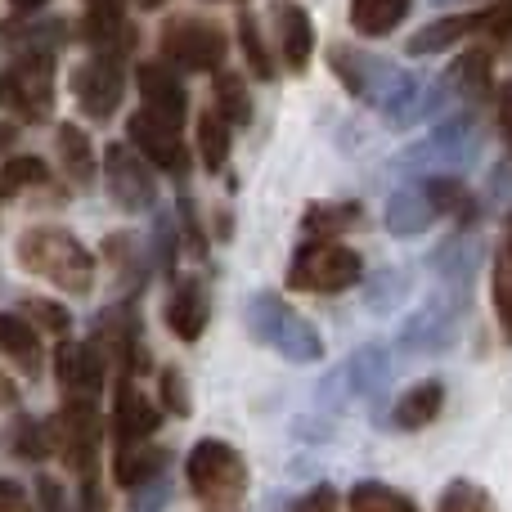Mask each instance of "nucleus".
<instances>
[{"instance_id": "obj_1", "label": "nucleus", "mask_w": 512, "mask_h": 512, "mask_svg": "<svg viewBox=\"0 0 512 512\" xmlns=\"http://www.w3.org/2000/svg\"><path fill=\"white\" fill-rule=\"evenodd\" d=\"M18 265L27 274L59 283L63 292H90V283H95V261L81 248L77 234L63 225H32L18 239Z\"/></svg>"}, {"instance_id": "obj_2", "label": "nucleus", "mask_w": 512, "mask_h": 512, "mask_svg": "<svg viewBox=\"0 0 512 512\" xmlns=\"http://www.w3.org/2000/svg\"><path fill=\"white\" fill-rule=\"evenodd\" d=\"M189 490H194L203 512H243L248 499V468H243L239 450L225 441H198L185 463Z\"/></svg>"}, {"instance_id": "obj_3", "label": "nucleus", "mask_w": 512, "mask_h": 512, "mask_svg": "<svg viewBox=\"0 0 512 512\" xmlns=\"http://www.w3.org/2000/svg\"><path fill=\"white\" fill-rule=\"evenodd\" d=\"M162 59L176 63V68H189V72H216L225 63V54H230V36H225L221 23H212V18H171L167 27H162Z\"/></svg>"}, {"instance_id": "obj_4", "label": "nucleus", "mask_w": 512, "mask_h": 512, "mask_svg": "<svg viewBox=\"0 0 512 512\" xmlns=\"http://www.w3.org/2000/svg\"><path fill=\"white\" fill-rule=\"evenodd\" d=\"M360 274H364L360 252L346 248V243H310L288 265V283L297 292H342L355 288Z\"/></svg>"}, {"instance_id": "obj_5", "label": "nucleus", "mask_w": 512, "mask_h": 512, "mask_svg": "<svg viewBox=\"0 0 512 512\" xmlns=\"http://www.w3.org/2000/svg\"><path fill=\"white\" fill-rule=\"evenodd\" d=\"M248 319H252V333L261 342H270L274 351H283L288 360H319L324 355L319 333L292 306H283L279 297H256L248 306Z\"/></svg>"}, {"instance_id": "obj_6", "label": "nucleus", "mask_w": 512, "mask_h": 512, "mask_svg": "<svg viewBox=\"0 0 512 512\" xmlns=\"http://www.w3.org/2000/svg\"><path fill=\"white\" fill-rule=\"evenodd\" d=\"M54 445H59L63 463L77 472L95 468V450H99V414L95 400H77L68 396V405L59 409V423H54Z\"/></svg>"}, {"instance_id": "obj_7", "label": "nucleus", "mask_w": 512, "mask_h": 512, "mask_svg": "<svg viewBox=\"0 0 512 512\" xmlns=\"http://www.w3.org/2000/svg\"><path fill=\"white\" fill-rule=\"evenodd\" d=\"M104 185H108V194H113V203L126 207V212H144V207H153V194H158L153 171L144 167L140 153L126 149V144H113V149H108Z\"/></svg>"}, {"instance_id": "obj_8", "label": "nucleus", "mask_w": 512, "mask_h": 512, "mask_svg": "<svg viewBox=\"0 0 512 512\" xmlns=\"http://www.w3.org/2000/svg\"><path fill=\"white\" fill-rule=\"evenodd\" d=\"M9 95L23 117H45L54 99V59L50 50H27L9 68Z\"/></svg>"}, {"instance_id": "obj_9", "label": "nucleus", "mask_w": 512, "mask_h": 512, "mask_svg": "<svg viewBox=\"0 0 512 512\" xmlns=\"http://www.w3.org/2000/svg\"><path fill=\"white\" fill-rule=\"evenodd\" d=\"M126 131H131V144L149 158V167H162V171H171V176H185L189 171V149H185V140H180V131L176 126H167V122H158L153 113H131V122H126Z\"/></svg>"}, {"instance_id": "obj_10", "label": "nucleus", "mask_w": 512, "mask_h": 512, "mask_svg": "<svg viewBox=\"0 0 512 512\" xmlns=\"http://www.w3.org/2000/svg\"><path fill=\"white\" fill-rule=\"evenodd\" d=\"M72 90H77V104L95 122H104V117L117 113V99H122V63L108 59V54H95L72 72Z\"/></svg>"}, {"instance_id": "obj_11", "label": "nucleus", "mask_w": 512, "mask_h": 512, "mask_svg": "<svg viewBox=\"0 0 512 512\" xmlns=\"http://www.w3.org/2000/svg\"><path fill=\"white\" fill-rule=\"evenodd\" d=\"M135 81H140V99H144V113H153L158 122L176 126L185 122L189 104H185V86H180V77L167 68V63H140V72H135Z\"/></svg>"}, {"instance_id": "obj_12", "label": "nucleus", "mask_w": 512, "mask_h": 512, "mask_svg": "<svg viewBox=\"0 0 512 512\" xmlns=\"http://www.w3.org/2000/svg\"><path fill=\"white\" fill-rule=\"evenodd\" d=\"M158 423H162L158 405H153V400L144 396L135 382L122 378V387H117V400H113V432H117V445H140V441H149Z\"/></svg>"}, {"instance_id": "obj_13", "label": "nucleus", "mask_w": 512, "mask_h": 512, "mask_svg": "<svg viewBox=\"0 0 512 512\" xmlns=\"http://www.w3.org/2000/svg\"><path fill=\"white\" fill-rule=\"evenodd\" d=\"M54 373L68 387V396H77V400H95L99 387H104V360H99V351L77 346V342H63L54 351Z\"/></svg>"}, {"instance_id": "obj_14", "label": "nucleus", "mask_w": 512, "mask_h": 512, "mask_svg": "<svg viewBox=\"0 0 512 512\" xmlns=\"http://www.w3.org/2000/svg\"><path fill=\"white\" fill-rule=\"evenodd\" d=\"M274 36H279V54L288 68H306L310 54H315V23H310V14L301 5H292V0H279L274 5Z\"/></svg>"}, {"instance_id": "obj_15", "label": "nucleus", "mask_w": 512, "mask_h": 512, "mask_svg": "<svg viewBox=\"0 0 512 512\" xmlns=\"http://www.w3.org/2000/svg\"><path fill=\"white\" fill-rule=\"evenodd\" d=\"M207 292L198 288V279H185L171 288V301H167V328L180 337V342H198L207 328Z\"/></svg>"}, {"instance_id": "obj_16", "label": "nucleus", "mask_w": 512, "mask_h": 512, "mask_svg": "<svg viewBox=\"0 0 512 512\" xmlns=\"http://www.w3.org/2000/svg\"><path fill=\"white\" fill-rule=\"evenodd\" d=\"M0 355H5V360H14L27 378H36V373H41V337H36L32 319L18 315V310H14V315H0Z\"/></svg>"}, {"instance_id": "obj_17", "label": "nucleus", "mask_w": 512, "mask_h": 512, "mask_svg": "<svg viewBox=\"0 0 512 512\" xmlns=\"http://www.w3.org/2000/svg\"><path fill=\"white\" fill-rule=\"evenodd\" d=\"M54 153H59V167L68 171L72 185H90L95 180V144H90V135L81 126L63 122L54 131Z\"/></svg>"}, {"instance_id": "obj_18", "label": "nucleus", "mask_w": 512, "mask_h": 512, "mask_svg": "<svg viewBox=\"0 0 512 512\" xmlns=\"http://www.w3.org/2000/svg\"><path fill=\"white\" fill-rule=\"evenodd\" d=\"M162 468H167V454L140 441V445H122V450H117L113 477H117V486L140 490V486H149L153 477H162Z\"/></svg>"}, {"instance_id": "obj_19", "label": "nucleus", "mask_w": 512, "mask_h": 512, "mask_svg": "<svg viewBox=\"0 0 512 512\" xmlns=\"http://www.w3.org/2000/svg\"><path fill=\"white\" fill-rule=\"evenodd\" d=\"M414 0H351V27L360 36H391Z\"/></svg>"}, {"instance_id": "obj_20", "label": "nucleus", "mask_w": 512, "mask_h": 512, "mask_svg": "<svg viewBox=\"0 0 512 512\" xmlns=\"http://www.w3.org/2000/svg\"><path fill=\"white\" fill-rule=\"evenodd\" d=\"M355 221H360L355 203H315V207H306V221H301V230H306L310 243H337V234L351 230Z\"/></svg>"}, {"instance_id": "obj_21", "label": "nucleus", "mask_w": 512, "mask_h": 512, "mask_svg": "<svg viewBox=\"0 0 512 512\" xmlns=\"http://www.w3.org/2000/svg\"><path fill=\"white\" fill-rule=\"evenodd\" d=\"M441 405H445L441 382H418L414 391H405V396H400L396 423L405 427V432H414V427H427L436 414H441Z\"/></svg>"}, {"instance_id": "obj_22", "label": "nucleus", "mask_w": 512, "mask_h": 512, "mask_svg": "<svg viewBox=\"0 0 512 512\" xmlns=\"http://www.w3.org/2000/svg\"><path fill=\"white\" fill-rule=\"evenodd\" d=\"M477 14H454V18H436L432 27H423V32H414V41H409V54H436V50H450L454 41H463L468 32H477Z\"/></svg>"}, {"instance_id": "obj_23", "label": "nucleus", "mask_w": 512, "mask_h": 512, "mask_svg": "<svg viewBox=\"0 0 512 512\" xmlns=\"http://www.w3.org/2000/svg\"><path fill=\"white\" fill-rule=\"evenodd\" d=\"M490 292H495V315H499V324H504V337L512 342V221L504 225V239H499Z\"/></svg>"}, {"instance_id": "obj_24", "label": "nucleus", "mask_w": 512, "mask_h": 512, "mask_svg": "<svg viewBox=\"0 0 512 512\" xmlns=\"http://www.w3.org/2000/svg\"><path fill=\"white\" fill-rule=\"evenodd\" d=\"M436 216V203H432V194L427 189H409V194H396L391 198V207H387V225L396 234H414V230H427V221Z\"/></svg>"}, {"instance_id": "obj_25", "label": "nucleus", "mask_w": 512, "mask_h": 512, "mask_svg": "<svg viewBox=\"0 0 512 512\" xmlns=\"http://www.w3.org/2000/svg\"><path fill=\"white\" fill-rule=\"evenodd\" d=\"M351 512H418V504L396 486H382V481H360L351 490Z\"/></svg>"}, {"instance_id": "obj_26", "label": "nucleus", "mask_w": 512, "mask_h": 512, "mask_svg": "<svg viewBox=\"0 0 512 512\" xmlns=\"http://www.w3.org/2000/svg\"><path fill=\"white\" fill-rule=\"evenodd\" d=\"M198 153H203L207 171H221L225 158H230V122L221 113H198Z\"/></svg>"}, {"instance_id": "obj_27", "label": "nucleus", "mask_w": 512, "mask_h": 512, "mask_svg": "<svg viewBox=\"0 0 512 512\" xmlns=\"http://www.w3.org/2000/svg\"><path fill=\"white\" fill-rule=\"evenodd\" d=\"M50 180L41 158H5L0 167V194H27V189H41Z\"/></svg>"}, {"instance_id": "obj_28", "label": "nucleus", "mask_w": 512, "mask_h": 512, "mask_svg": "<svg viewBox=\"0 0 512 512\" xmlns=\"http://www.w3.org/2000/svg\"><path fill=\"white\" fill-rule=\"evenodd\" d=\"M216 113L225 117V122H248L252 117V99H248V90H243V81L239 77H230V72H221L216 77Z\"/></svg>"}, {"instance_id": "obj_29", "label": "nucleus", "mask_w": 512, "mask_h": 512, "mask_svg": "<svg viewBox=\"0 0 512 512\" xmlns=\"http://www.w3.org/2000/svg\"><path fill=\"white\" fill-rule=\"evenodd\" d=\"M436 512H499V508L481 486H472V481H454V486L441 495Z\"/></svg>"}, {"instance_id": "obj_30", "label": "nucleus", "mask_w": 512, "mask_h": 512, "mask_svg": "<svg viewBox=\"0 0 512 512\" xmlns=\"http://www.w3.org/2000/svg\"><path fill=\"white\" fill-rule=\"evenodd\" d=\"M239 41H243V50H248V63H252V72L256 77H270V54H265V45H261V32H256V18L252 14H243V23H239Z\"/></svg>"}, {"instance_id": "obj_31", "label": "nucleus", "mask_w": 512, "mask_h": 512, "mask_svg": "<svg viewBox=\"0 0 512 512\" xmlns=\"http://www.w3.org/2000/svg\"><path fill=\"white\" fill-rule=\"evenodd\" d=\"M23 310H27V315H36V324H41L45 333H68V324H72V319H68V310H63V306H54V301H45V297L23 301ZM36 324H32V328H36Z\"/></svg>"}, {"instance_id": "obj_32", "label": "nucleus", "mask_w": 512, "mask_h": 512, "mask_svg": "<svg viewBox=\"0 0 512 512\" xmlns=\"http://www.w3.org/2000/svg\"><path fill=\"white\" fill-rule=\"evenodd\" d=\"M337 508H342V499H337L333 486H315L292 504V512H337Z\"/></svg>"}, {"instance_id": "obj_33", "label": "nucleus", "mask_w": 512, "mask_h": 512, "mask_svg": "<svg viewBox=\"0 0 512 512\" xmlns=\"http://www.w3.org/2000/svg\"><path fill=\"white\" fill-rule=\"evenodd\" d=\"M162 396H167L171 414H189V396H185V378H180V369H162Z\"/></svg>"}, {"instance_id": "obj_34", "label": "nucleus", "mask_w": 512, "mask_h": 512, "mask_svg": "<svg viewBox=\"0 0 512 512\" xmlns=\"http://www.w3.org/2000/svg\"><path fill=\"white\" fill-rule=\"evenodd\" d=\"M0 512H36L32 499H27V490L18 486V481L0 477Z\"/></svg>"}, {"instance_id": "obj_35", "label": "nucleus", "mask_w": 512, "mask_h": 512, "mask_svg": "<svg viewBox=\"0 0 512 512\" xmlns=\"http://www.w3.org/2000/svg\"><path fill=\"white\" fill-rule=\"evenodd\" d=\"M499 122H504V131H508V140H512V81L499 86Z\"/></svg>"}, {"instance_id": "obj_36", "label": "nucleus", "mask_w": 512, "mask_h": 512, "mask_svg": "<svg viewBox=\"0 0 512 512\" xmlns=\"http://www.w3.org/2000/svg\"><path fill=\"white\" fill-rule=\"evenodd\" d=\"M14 405H18V387L0 373V409H14Z\"/></svg>"}, {"instance_id": "obj_37", "label": "nucleus", "mask_w": 512, "mask_h": 512, "mask_svg": "<svg viewBox=\"0 0 512 512\" xmlns=\"http://www.w3.org/2000/svg\"><path fill=\"white\" fill-rule=\"evenodd\" d=\"M9 149H14V126L0 122V153H9Z\"/></svg>"}, {"instance_id": "obj_38", "label": "nucleus", "mask_w": 512, "mask_h": 512, "mask_svg": "<svg viewBox=\"0 0 512 512\" xmlns=\"http://www.w3.org/2000/svg\"><path fill=\"white\" fill-rule=\"evenodd\" d=\"M41 0H14V9H36Z\"/></svg>"}, {"instance_id": "obj_39", "label": "nucleus", "mask_w": 512, "mask_h": 512, "mask_svg": "<svg viewBox=\"0 0 512 512\" xmlns=\"http://www.w3.org/2000/svg\"><path fill=\"white\" fill-rule=\"evenodd\" d=\"M135 5H140V9H158L162 0H135Z\"/></svg>"}, {"instance_id": "obj_40", "label": "nucleus", "mask_w": 512, "mask_h": 512, "mask_svg": "<svg viewBox=\"0 0 512 512\" xmlns=\"http://www.w3.org/2000/svg\"><path fill=\"white\" fill-rule=\"evenodd\" d=\"M86 5H117V0H86Z\"/></svg>"}]
</instances>
